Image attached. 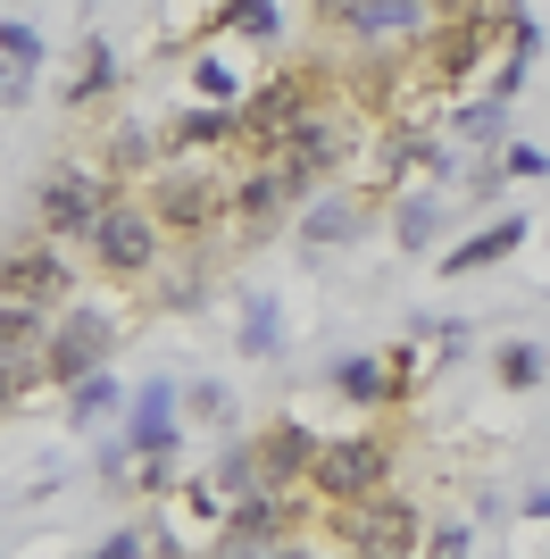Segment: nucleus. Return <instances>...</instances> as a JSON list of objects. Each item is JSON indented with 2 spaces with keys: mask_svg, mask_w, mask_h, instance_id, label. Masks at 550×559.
Segmentation results:
<instances>
[{
  "mask_svg": "<svg viewBox=\"0 0 550 559\" xmlns=\"http://www.w3.org/2000/svg\"><path fill=\"white\" fill-rule=\"evenodd\" d=\"M392 476V451L375 443V435H343V443H318V460H309V485L343 510V501H367V492H384Z\"/></svg>",
  "mask_w": 550,
  "mask_h": 559,
  "instance_id": "3",
  "label": "nucleus"
},
{
  "mask_svg": "<svg viewBox=\"0 0 550 559\" xmlns=\"http://www.w3.org/2000/svg\"><path fill=\"white\" fill-rule=\"evenodd\" d=\"M109 84H117V59H109V43H84V68H75L68 100H100Z\"/></svg>",
  "mask_w": 550,
  "mask_h": 559,
  "instance_id": "23",
  "label": "nucleus"
},
{
  "mask_svg": "<svg viewBox=\"0 0 550 559\" xmlns=\"http://www.w3.org/2000/svg\"><path fill=\"white\" fill-rule=\"evenodd\" d=\"M109 343H117V326L100 318V309H68L59 326H50V359H43V376H59V384H84V376H100L109 368Z\"/></svg>",
  "mask_w": 550,
  "mask_h": 559,
  "instance_id": "4",
  "label": "nucleus"
},
{
  "mask_svg": "<svg viewBox=\"0 0 550 559\" xmlns=\"http://www.w3.org/2000/svg\"><path fill=\"white\" fill-rule=\"evenodd\" d=\"M100 210H109V185L84 176V167H50V176H43V201H34L43 234H92V226H100Z\"/></svg>",
  "mask_w": 550,
  "mask_h": 559,
  "instance_id": "6",
  "label": "nucleus"
},
{
  "mask_svg": "<svg viewBox=\"0 0 550 559\" xmlns=\"http://www.w3.org/2000/svg\"><path fill=\"white\" fill-rule=\"evenodd\" d=\"M109 409H117V384H109V376H84V384H68V418H75V426H100Z\"/></svg>",
  "mask_w": 550,
  "mask_h": 559,
  "instance_id": "21",
  "label": "nucleus"
},
{
  "mask_svg": "<svg viewBox=\"0 0 550 559\" xmlns=\"http://www.w3.org/2000/svg\"><path fill=\"white\" fill-rule=\"evenodd\" d=\"M350 234H359V201H318V210H309V226H300V242H350Z\"/></svg>",
  "mask_w": 550,
  "mask_h": 559,
  "instance_id": "19",
  "label": "nucleus"
},
{
  "mask_svg": "<svg viewBox=\"0 0 550 559\" xmlns=\"http://www.w3.org/2000/svg\"><path fill=\"white\" fill-rule=\"evenodd\" d=\"M434 226H442V210H434V201H409V210L392 217V234H400V251H426V242H434Z\"/></svg>",
  "mask_w": 550,
  "mask_h": 559,
  "instance_id": "26",
  "label": "nucleus"
},
{
  "mask_svg": "<svg viewBox=\"0 0 550 559\" xmlns=\"http://www.w3.org/2000/svg\"><path fill=\"white\" fill-rule=\"evenodd\" d=\"M534 50H542V25H534V17H517V25H509V59H501V75H492V100H517V93H526Z\"/></svg>",
  "mask_w": 550,
  "mask_h": 559,
  "instance_id": "16",
  "label": "nucleus"
},
{
  "mask_svg": "<svg viewBox=\"0 0 550 559\" xmlns=\"http://www.w3.org/2000/svg\"><path fill=\"white\" fill-rule=\"evenodd\" d=\"M151 217H167L176 234H208L226 217V192H217L208 167H167L159 185H151Z\"/></svg>",
  "mask_w": 550,
  "mask_h": 559,
  "instance_id": "5",
  "label": "nucleus"
},
{
  "mask_svg": "<svg viewBox=\"0 0 550 559\" xmlns=\"http://www.w3.org/2000/svg\"><path fill=\"white\" fill-rule=\"evenodd\" d=\"M284 201H292V192H284V176H275V167L259 159L251 176H242V185L226 192V217H242V226H275V210H284Z\"/></svg>",
  "mask_w": 550,
  "mask_h": 559,
  "instance_id": "14",
  "label": "nucleus"
},
{
  "mask_svg": "<svg viewBox=\"0 0 550 559\" xmlns=\"http://www.w3.org/2000/svg\"><path fill=\"white\" fill-rule=\"evenodd\" d=\"M25 384H34V368H17V359H0V409H9V401H17Z\"/></svg>",
  "mask_w": 550,
  "mask_h": 559,
  "instance_id": "33",
  "label": "nucleus"
},
{
  "mask_svg": "<svg viewBox=\"0 0 550 559\" xmlns=\"http://www.w3.org/2000/svg\"><path fill=\"white\" fill-rule=\"evenodd\" d=\"M492 368H501L509 393H534V384H542V350H534V343H501V359H492Z\"/></svg>",
  "mask_w": 550,
  "mask_h": 559,
  "instance_id": "24",
  "label": "nucleus"
},
{
  "mask_svg": "<svg viewBox=\"0 0 550 559\" xmlns=\"http://www.w3.org/2000/svg\"><path fill=\"white\" fill-rule=\"evenodd\" d=\"M526 518H550V485H542V492H526Z\"/></svg>",
  "mask_w": 550,
  "mask_h": 559,
  "instance_id": "35",
  "label": "nucleus"
},
{
  "mask_svg": "<svg viewBox=\"0 0 550 559\" xmlns=\"http://www.w3.org/2000/svg\"><path fill=\"white\" fill-rule=\"evenodd\" d=\"M0 59H9V68H34V59H43V34L17 25V17H0Z\"/></svg>",
  "mask_w": 550,
  "mask_h": 559,
  "instance_id": "29",
  "label": "nucleus"
},
{
  "mask_svg": "<svg viewBox=\"0 0 550 559\" xmlns=\"http://www.w3.org/2000/svg\"><path fill=\"white\" fill-rule=\"evenodd\" d=\"M43 343V318H34V301H9L0 293V359H17V350Z\"/></svg>",
  "mask_w": 550,
  "mask_h": 559,
  "instance_id": "20",
  "label": "nucleus"
},
{
  "mask_svg": "<svg viewBox=\"0 0 550 559\" xmlns=\"http://www.w3.org/2000/svg\"><path fill=\"white\" fill-rule=\"evenodd\" d=\"M242 126H234V109H183L176 126H167V142L176 151H201V142H234Z\"/></svg>",
  "mask_w": 550,
  "mask_h": 559,
  "instance_id": "18",
  "label": "nucleus"
},
{
  "mask_svg": "<svg viewBox=\"0 0 550 559\" xmlns=\"http://www.w3.org/2000/svg\"><path fill=\"white\" fill-rule=\"evenodd\" d=\"M501 109H509V100H467V109H458V134L476 142V151H483V142H501Z\"/></svg>",
  "mask_w": 550,
  "mask_h": 559,
  "instance_id": "28",
  "label": "nucleus"
},
{
  "mask_svg": "<svg viewBox=\"0 0 550 559\" xmlns=\"http://www.w3.org/2000/svg\"><path fill=\"white\" fill-rule=\"evenodd\" d=\"M68 284L75 276H68V259L50 251V242H25V251L0 259V293H9V301H34V309H43V301H59Z\"/></svg>",
  "mask_w": 550,
  "mask_h": 559,
  "instance_id": "11",
  "label": "nucleus"
},
{
  "mask_svg": "<svg viewBox=\"0 0 550 559\" xmlns=\"http://www.w3.org/2000/svg\"><path fill=\"white\" fill-rule=\"evenodd\" d=\"M509 176H542V167H550V151H542V142H509Z\"/></svg>",
  "mask_w": 550,
  "mask_h": 559,
  "instance_id": "32",
  "label": "nucleus"
},
{
  "mask_svg": "<svg viewBox=\"0 0 550 559\" xmlns=\"http://www.w3.org/2000/svg\"><path fill=\"white\" fill-rule=\"evenodd\" d=\"M467 551H476V535H467V526H442V535L417 543V559H467Z\"/></svg>",
  "mask_w": 550,
  "mask_h": 559,
  "instance_id": "31",
  "label": "nucleus"
},
{
  "mask_svg": "<svg viewBox=\"0 0 550 559\" xmlns=\"http://www.w3.org/2000/svg\"><path fill=\"white\" fill-rule=\"evenodd\" d=\"M259 485L267 492H284V485H309V460H318V435H309V426L300 418H275L267 435H259Z\"/></svg>",
  "mask_w": 550,
  "mask_h": 559,
  "instance_id": "10",
  "label": "nucleus"
},
{
  "mask_svg": "<svg viewBox=\"0 0 550 559\" xmlns=\"http://www.w3.org/2000/svg\"><path fill=\"white\" fill-rule=\"evenodd\" d=\"M192 93H201V109H234L242 84H234V68H217V59H192Z\"/></svg>",
  "mask_w": 550,
  "mask_h": 559,
  "instance_id": "25",
  "label": "nucleus"
},
{
  "mask_svg": "<svg viewBox=\"0 0 550 559\" xmlns=\"http://www.w3.org/2000/svg\"><path fill=\"white\" fill-rule=\"evenodd\" d=\"M226 25H234V34H259V43H275L284 9H275V0H234V9H226Z\"/></svg>",
  "mask_w": 550,
  "mask_h": 559,
  "instance_id": "27",
  "label": "nucleus"
},
{
  "mask_svg": "<svg viewBox=\"0 0 550 559\" xmlns=\"http://www.w3.org/2000/svg\"><path fill=\"white\" fill-rule=\"evenodd\" d=\"M343 142H350V126H343V117L309 109V117H300V126H284V134H275L267 151H259V159H267L275 176H284V192H292V201H300V192L318 185L325 167H343Z\"/></svg>",
  "mask_w": 550,
  "mask_h": 559,
  "instance_id": "2",
  "label": "nucleus"
},
{
  "mask_svg": "<svg viewBox=\"0 0 550 559\" xmlns=\"http://www.w3.org/2000/svg\"><path fill=\"white\" fill-rule=\"evenodd\" d=\"M526 242V217H492L483 234H467L458 251H442V276H476V267H492V259H509Z\"/></svg>",
  "mask_w": 550,
  "mask_h": 559,
  "instance_id": "13",
  "label": "nucleus"
},
{
  "mask_svg": "<svg viewBox=\"0 0 550 559\" xmlns=\"http://www.w3.org/2000/svg\"><path fill=\"white\" fill-rule=\"evenodd\" d=\"M309 84H318V75H275V84H259V93L234 109V126H242V134L267 151L284 126H300V117H309Z\"/></svg>",
  "mask_w": 550,
  "mask_h": 559,
  "instance_id": "9",
  "label": "nucleus"
},
{
  "mask_svg": "<svg viewBox=\"0 0 550 559\" xmlns=\"http://www.w3.org/2000/svg\"><path fill=\"white\" fill-rule=\"evenodd\" d=\"M92 251H100L109 276H142V267L159 259V226H151V210H134V201H109L100 226H92Z\"/></svg>",
  "mask_w": 550,
  "mask_h": 559,
  "instance_id": "7",
  "label": "nucleus"
},
{
  "mask_svg": "<svg viewBox=\"0 0 550 559\" xmlns=\"http://www.w3.org/2000/svg\"><path fill=\"white\" fill-rule=\"evenodd\" d=\"M208 559H300V543H292V526H217Z\"/></svg>",
  "mask_w": 550,
  "mask_h": 559,
  "instance_id": "15",
  "label": "nucleus"
},
{
  "mask_svg": "<svg viewBox=\"0 0 550 559\" xmlns=\"http://www.w3.org/2000/svg\"><path fill=\"white\" fill-rule=\"evenodd\" d=\"M125 443H134V460H167V443H176V384H167V376H151V384L134 393Z\"/></svg>",
  "mask_w": 550,
  "mask_h": 559,
  "instance_id": "12",
  "label": "nucleus"
},
{
  "mask_svg": "<svg viewBox=\"0 0 550 559\" xmlns=\"http://www.w3.org/2000/svg\"><path fill=\"white\" fill-rule=\"evenodd\" d=\"M334 535H343L350 559H409L417 543H426V526H417L409 492H367V501H343V510H334Z\"/></svg>",
  "mask_w": 550,
  "mask_h": 559,
  "instance_id": "1",
  "label": "nucleus"
},
{
  "mask_svg": "<svg viewBox=\"0 0 550 559\" xmlns=\"http://www.w3.org/2000/svg\"><path fill=\"white\" fill-rule=\"evenodd\" d=\"M334 384H343L350 401H367V409H375V401H392V376L375 368V359H343V368H334Z\"/></svg>",
  "mask_w": 550,
  "mask_h": 559,
  "instance_id": "22",
  "label": "nucleus"
},
{
  "mask_svg": "<svg viewBox=\"0 0 550 559\" xmlns=\"http://www.w3.org/2000/svg\"><path fill=\"white\" fill-rule=\"evenodd\" d=\"M192 409H201V418H226L234 393H226V384H201V393H192Z\"/></svg>",
  "mask_w": 550,
  "mask_h": 559,
  "instance_id": "34",
  "label": "nucleus"
},
{
  "mask_svg": "<svg viewBox=\"0 0 550 559\" xmlns=\"http://www.w3.org/2000/svg\"><path fill=\"white\" fill-rule=\"evenodd\" d=\"M92 559H167V543H159V535H142V526H125V535H109Z\"/></svg>",
  "mask_w": 550,
  "mask_h": 559,
  "instance_id": "30",
  "label": "nucleus"
},
{
  "mask_svg": "<svg viewBox=\"0 0 550 559\" xmlns=\"http://www.w3.org/2000/svg\"><path fill=\"white\" fill-rule=\"evenodd\" d=\"M325 9H334V25L359 34V43H417L426 17H434V0H325Z\"/></svg>",
  "mask_w": 550,
  "mask_h": 559,
  "instance_id": "8",
  "label": "nucleus"
},
{
  "mask_svg": "<svg viewBox=\"0 0 550 559\" xmlns=\"http://www.w3.org/2000/svg\"><path fill=\"white\" fill-rule=\"evenodd\" d=\"M275 343H284V309H275V293H251V301H242V350H251V359H275Z\"/></svg>",
  "mask_w": 550,
  "mask_h": 559,
  "instance_id": "17",
  "label": "nucleus"
}]
</instances>
